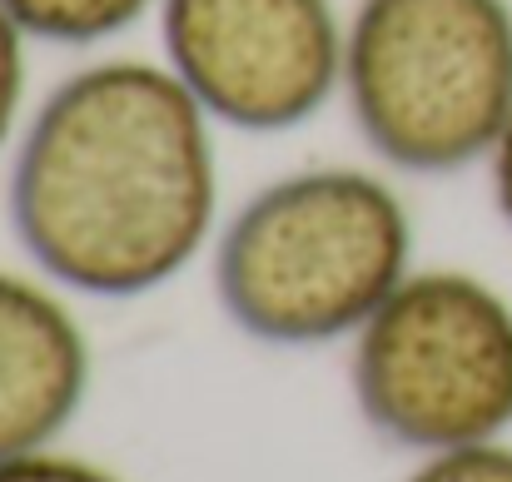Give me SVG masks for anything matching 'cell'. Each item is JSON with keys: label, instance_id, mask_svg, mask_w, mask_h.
<instances>
[{"label": "cell", "instance_id": "cell-1", "mask_svg": "<svg viewBox=\"0 0 512 482\" xmlns=\"http://www.w3.org/2000/svg\"><path fill=\"white\" fill-rule=\"evenodd\" d=\"M219 174L209 115L174 70L105 60L35 110L10 169V229L65 289L135 299L204 249Z\"/></svg>", "mask_w": 512, "mask_h": 482}, {"label": "cell", "instance_id": "cell-2", "mask_svg": "<svg viewBox=\"0 0 512 482\" xmlns=\"http://www.w3.org/2000/svg\"><path fill=\"white\" fill-rule=\"evenodd\" d=\"M413 219L368 169H299L259 189L224 229L214 289L259 343L309 348L358 333L408 279Z\"/></svg>", "mask_w": 512, "mask_h": 482}, {"label": "cell", "instance_id": "cell-3", "mask_svg": "<svg viewBox=\"0 0 512 482\" xmlns=\"http://www.w3.org/2000/svg\"><path fill=\"white\" fill-rule=\"evenodd\" d=\"M343 90L368 150L408 174L488 160L512 125L508 0H358Z\"/></svg>", "mask_w": 512, "mask_h": 482}, {"label": "cell", "instance_id": "cell-4", "mask_svg": "<svg viewBox=\"0 0 512 482\" xmlns=\"http://www.w3.org/2000/svg\"><path fill=\"white\" fill-rule=\"evenodd\" d=\"M353 398L398 448L443 453L512 428V304L458 269L408 274L353 333Z\"/></svg>", "mask_w": 512, "mask_h": 482}, {"label": "cell", "instance_id": "cell-5", "mask_svg": "<svg viewBox=\"0 0 512 482\" xmlns=\"http://www.w3.org/2000/svg\"><path fill=\"white\" fill-rule=\"evenodd\" d=\"M160 30L199 110L249 135L314 120L343 85L334 0H165Z\"/></svg>", "mask_w": 512, "mask_h": 482}, {"label": "cell", "instance_id": "cell-6", "mask_svg": "<svg viewBox=\"0 0 512 482\" xmlns=\"http://www.w3.org/2000/svg\"><path fill=\"white\" fill-rule=\"evenodd\" d=\"M90 393V343L40 284L0 274V458L45 453Z\"/></svg>", "mask_w": 512, "mask_h": 482}, {"label": "cell", "instance_id": "cell-7", "mask_svg": "<svg viewBox=\"0 0 512 482\" xmlns=\"http://www.w3.org/2000/svg\"><path fill=\"white\" fill-rule=\"evenodd\" d=\"M150 0H0V15L45 45H95L130 30Z\"/></svg>", "mask_w": 512, "mask_h": 482}, {"label": "cell", "instance_id": "cell-8", "mask_svg": "<svg viewBox=\"0 0 512 482\" xmlns=\"http://www.w3.org/2000/svg\"><path fill=\"white\" fill-rule=\"evenodd\" d=\"M408 482H512V448L508 443H468L428 453L423 468Z\"/></svg>", "mask_w": 512, "mask_h": 482}, {"label": "cell", "instance_id": "cell-9", "mask_svg": "<svg viewBox=\"0 0 512 482\" xmlns=\"http://www.w3.org/2000/svg\"><path fill=\"white\" fill-rule=\"evenodd\" d=\"M0 482H120L115 473L60 458V453H25V458H0Z\"/></svg>", "mask_w": 512, "mask_h": 482}, {"label": "cell", "instance_id": "cell-10", "mask_svg": "<svg viewBox=\"0 0 512 482\" xmlns=\"http://www.w3.org/2000/svg\"><path fill=\"white\" fill-rule=\"evenodd\" d=\"M25 35L0 15V145L10 140V125L20 115V95H25Z\"/></svg>", "mask_w": 512, "mask_h": 482}, {"label": "cell", "instance_id": "cell-11", "mask_svg": "<svg viewBox=\"0 0 512 482\" xmlns=\"http://www.w3.org/2000/svg\"><path fill=\"white\" fill-rule=\"evenodd\" d=\"M488 164H493V199H498V214L508 219V229H512V125H508V135L498 140V150L488 155Z\"/></svg>", "mask_w": 512, "mask_h": 482}]
</instances>
